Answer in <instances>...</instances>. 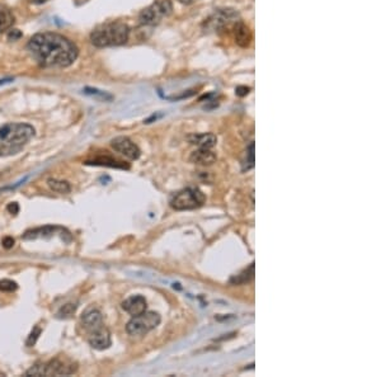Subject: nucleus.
<instances>
[{
  "label": "nucleus",
  "instance_id": "1",
  "mask_svg": "<svg viewBox=\"0 0 381 377\" xmlns=\"http://www.w3.org/2000/svg\"><path fill=\"white\" fill-rule=\"evenodd\" d=\"M27 49L32 58L44 68H68L79 56V50L74 42L54 32L35 35L28 42Z\"/></svg>",
  "mask_w": 381,
  "mask_h": 377
},
{
  "label": "nucleus",
  "instance_id": "2",
  "mask_svg": "<svg viewBox=\"0 0 381 377\" xmlns=\"http://www.w3.org/2000/svg\"><path fill=\"white\" fill-rule=\"evenodd\" d=\"M33 126L12 122L0 127V158L17 155L35 136Z\"/></svg>",
  "mask_w": 381,
  "mask_h": 377
},
{
  "label": "nucleus",
  "instance_id": "3",
  "mask_svg": "<svg viewBox=\"0 0 381 377\" xmlns=\"http://www.w3.org/2000/svg\"><path fill=\"white\" fill-rule=\"evenodd\" d=\"M129 39L130 28L122 22L105 23L94 28L91 33L92 44L98 49L122 46Z\"/></svg>",
  "mask_w": 381,
  "mask_h": 377
},
{
  "label": "nucleus",
  "instance_id": "4",
  "mask_svg": "<svg viewBox=\"0 0 381 377\" xmlns=\"http://www.w3.org/2000/svg\"><path fill=\"white\" fill-rule=\"evenodd\" d=\"M240 21V16L233 8L216 9L207 20L203 22L205 32L220 33L228 30H233L234 25Z\"/></svg>",
  "mask_w": 381,
  "mask_h": 377
},
{
  "label": "nucleus",
  "instance_id": "5",
  "mask_svg": "<svg viewBox=\"0 0 381 377\" xmlns=\"http://www.w3.org/2000/svg\"><path fill=\"white\" fill-rule=\"evenodd\" d=\"M206 202V197L198 188H184L173 196L170 207L176 211L195 210Z\"/></svg>",
  "mask_w": 381,
  "mask_h": 377
},
{
  "label": "nucleus",
  "instance_id": "6",
  "mask_svg": "<svg viewBox=\"0 0 381 377\" xmlns=\"http://www.w3.org/2000/svg\"><path fill=\"white\" fill-rule=\"evenodd\" d=\"M160 315L154 311H145L143 314L132 316L127 322L126 331L131 336H143L157 328L160 324Z\"/></svg>",
  "mask_w": 381,
  "mask_h": 377
},
{
  "label": "nucleus",
  "instance_id": "7",
  "mask_svg": "<svg viewBox=\"0 0 381 377\" xmlns=\"http://www.w3.org/2000/svg\"><path fill=\"white\" fill-rule=\"evenodd\" d=\"M173 12V4L170 0H159L157 3L141 11L139 14V22L141 26H157L163 18L169 17Z\"/></svg>",
  "mask_w": 381,
  "mask_h": 377
},
{
  "label": "nucleus",
  "instance_id": "8",
  "mask_svg": "<svg viewBox=\"0 0 381 377\" xmlns=\"http://www.w3.org/2000/svg\"><path fill=\"white\" fill-rule=\"evenodd\" d=\"M77 369V364L73 362L54 358L47 363H44V376H69L75 373Z\"/></svg>",
  "mask_w": 381,
  "mask_h": 377
},
{
  "label": "nucleus",
  "instance_id": "9",
  "mask_svg": "<svg viewBox=\"0 0 381 377\" xmlns=\"http://www.w3.org/2000/svg\"><path fill=\"white\" fill-rule=\"evenodd\" d=\"M111 146L115 149V151L120 153L121 155L126 156L130 160H137V159L140 158L141 151L139 149V146L126 136L115 137L111 141Z\"/></svg>",
  "mask_w": 381,
  "mask_h": 377
},
{
  "label": "nucleus",
  "instance_id": "10",
  "mask_svg": "<svg viewBox=\"0 0 381 377\" xmlns=\"http://www.w3.org/2000/svg\"><path fill=\"white\" fill-rule=\"evenodd\" d=\"M56 234H60L63 239L65 235L70 236V232H69L66 229H64V227L47 225V226H41V227H36V229L27 230V231L23 234L22 239L23 240H37V239L51 238V236L56 235Z\"/></svg>",
  "mask_w": 381,
  "mask_h": 377
},
{
  "label": "nucleus",
  "instance_id": "11",
  "mask_svg": "<svg viewBox=\"0 0 381 377\" xmlns=\"http://www.w3.org/2000/svg\"><path fill=\"white\" fill-rule=\"evenodd\" d=\"M88 343L92 348L97 350H105L110 348L111 343V333L105 325L101 328L96 329V330L91 331L88 336Z\"/></svg>",
  "mask_w": 381,
  "mask_h": 377
},
{
  "label": "nucleus",
  "instance_id": "12",
  "mask_svg": "<svg viewBox=\"0 0 381 377\" xmlns=\"http://www.w3.org/2000/svg\"><path fill=\"white\" fill-rule=\"evenodd\" d=\"M146 300L141 295H134L122 302V309L131 316H137L146 311Z\"/></svg>",
  "mask_w": 381,
  "mask_h": 377
},
{
  "label": "nucleus",
  "instance_id": "13",
  "mask_svg": "<svg viewBox=\"0 0 381 377\" xmlns=\"http://www.w3.org/2000/svg\"><path fill=\"white\" fill-rule=\"evenodd\" d=\"M233 32H234V39H235V42L239 45V46L240 47L249 46L250 41H252V32H250L249 27H248L244 22H241V20L238 21V22L234 25Z\"/></svg>",
  "mask_w": 381,
  "mask_h": 377
},
{
  "label": "nucleus",
  "instance_id": "14",
  "mask_svg": "<svg viewBox=\"0 0 381 377\" xmlns=\"http://www.w3.org/2000/svg\"><path fill=\"white\" fill-rule=\"evenodd\" d=\"M82 324L91 333V331L103 326V316H102L101 311L96 309H91L83 314Z\"/></svg>",
  "mask_w": 381,
  "mask_h": 377
},
{
  "label": "nucleus",
  "instance_id": "15",
  "mask_svg": "<svg viewBox=\"0 0 381 377\" xmlns=\"http://www.w3.org/2000/svg\"><path fill=\"white\" fill-rule=\"evenodd\" d=\"M191 161L195 164L201 165H211L216 160V154L211 150V149H203L198 148L197 150L193 151L191 155Z\"/></svg>",
  "mask_w": 381,
  "mask_h": 377
},
{
  "label": "nucleus",
  "instance_id": "16",
  "mask_svg": "<svg viewBox=\"0 0 381 377\" xmlns=\"http://www.w3.org/2000/svg\"><path fill=\"white\" fill-rule=\"evenodd\" d=\"M88 165H98V167H110V168H120V169H129V165H126L122 161H117L111 156H98L93 160L85 161Z\"/></svg>",
  "mask_w": 381,
  "mask_h": 377
},
{
  "label": "nucleus",
  "instance_id": "17",
  "mask_svg": "<svg viewBox=\"0 0 381 377\" xmlns=\"http://www.w3.org/2000/svg\"><path fill=\"white\" fill-rule=\"evenodd\" d=\"M189 141L193 145H197L198 148L203 149H212L216 145L217 139L212 134H201V135H192L189 137Z\"/></svg>",
  "mask_w": 381,
  "mask_h": 377
},
{
  "label": "nucleus",
  "instance_id": "18",
  "mask_svg": "<svg viewBox=\"0 0 381 377\" xmlns=\"http://www.w3.org/2000/svg\"><path fill=\"white\" fill-rule=\"evenodd\" d=\"M14 25V16L7 6L0 4V33L11 30Z\"/></svg>",
  "mask_w": 381,
  "mask_h": 377
},
{
  "label": "nucleus",
  "instance_id": "19",
  "mask_svg": "<svg viewBox=\"0 0 381 377\" xmlns=\"http://www.w3.org/2000/svg\"><path fill=\"white\" fill-rule=\"evenodd\" d=\"M47 186L50 187V189L56 193H61V194H66L70 193L72 191V186L70 183L66 181H60V179H56V178H49L47 179Z\"/></svg>",
  "mask_w": 381,
  "mask_h": 377
},
{
  "label": "nucleus",
  "instance_id": "20",
  "mask_svg": "<svg viewBox=\"0 0 381 377\" xmlns=\"http://www.w3.org/2000/svg\"><path fill=\"white\" fill-rule=\"evenodd\" d=\"M84 93L89 97H93L94 99H98L102 102H111L113 101L112 94L107 93V92H103L101 89H97V88H91L87 87L84 88Z\"/></svg>",
  "mask_w": 381,
  "mask_h": 377
},
{
  "label": "nucleus",
  "instance_id": "21",
  "mask_svg": "<svg viewBox=\"0 0 381 377\" xmlns=\"http://www.w3.org/2000/svg\"><path fill=\"white\" fill-rule=\"evenodd\" d=\"M253 276H254V263H252L250 267L247 268V269H244V271L241 272L240 274H238V276H235L234 278H231L230 282L234 284L248 283V282L253 278Z\"/></svg>",
  "mask_w": 381,
  "mask_h": 377
},
{
  "label": "nucleus",
  "instance_id": "22",
  "mask_svg": "<svg viewBox=\"0 0 381 377\" xmlns=\"http://www.w3.org/2000/svg\"><path fill=\"white\" fill-rule=\"evenodd\" d=\"M77 307H78L77 303H73V302L65 303L64 306L60 307V310L58 311L56 316H58L59 319H68V317H72L73 315H74V312L77 311Z\"/></svg>",
  "mask_w": 381,
  "mask_h": 377
},
{
  "label": "nucleus",
  "instance_id": "23",
  "mask_svg": "<svg viewBox=\"0 0 381 377\" xmlns=\"http://www.w3.org/2000/svg\"><path fill=\"white\" fill-rule=\"evenodd\" d=\"M254 167V142H250L247 148V159H245L243 170H249Z\"/></svg>",
  "mask_w": 381,
  "mask_h": 377
},
{
  "label": "nucleus",
  "instance_id": "24",
  "mask_svg": "<svg viewBox=\"0 0 381 377\" xmlns=\"http://www.w3.org/2000/svg\"><path fill=\"white\" fill-rule=\"evenodd\" d=\"M41 333H42V329L40 328L39 325L35 326V328L32 329V331L30 333V335H28L27 340H26V345H27V347H33V345L36 344L37 339L40 338Z\"/></svg>",
  "mask_w": 381,
  "mask_h": 377
},
{
  "label": "nucleus",
  "instance_id": "25",
  "mask_svg": "<svg viewBox=\"0 0 381 377\" xmlns=\"http://www.w3.org/2000/svg\"><path fill=\"white\" fill-rule=\"evenodd\" d=\"M17 288H18V284L12 279H2L0 281V291L2 292H13Z\"/></svg>",
  "mask_w": 381,
  "mask_h": 377
},
{
  "label": "nucleus",
  "instance_id": "26",
  "mask_svg": "<svg viewBox=\"0 0 381 377\" xmlns=\"http://www.w3.org/2000/svg\"><path fill=\"white\" fill-rule=\"evenodd\" d=\"M26 376H44V363H37L31 367L26 372Z\"/></svg>",
  "mask_w": 381,
  "mask_h": 377
},
{
  "label": "nucleus",
  "instance_id": "27",
  "mask_svg": "<svg viewBox=\"0 0 381 377\" xmlns=\"http://www.w3.org/2000/svg\"><path fill=\"white\" fill-rule=\"evenodd\" d=\"M22 37V32L20 30H11L8 33V39L11 41H18Z\"/></svg>",
  "mask_w": 381,
  "mask_h": 377
},
{
  "label": "nucleus",
  "instance_id": "28",
  "mask_svg": "<svg viewBox=\"0 0 381 377\" xmlns=\"http://www.w3.org/2000/svg\"><path fill=\"white\" fill-rule=\"evenodd\" d=\"M7 211H8L9 213H12V215H17V213L20 212V205L17 202L9 203V205L7 206Z\"/></svg>",
  "mask_w": 381,
  "mask_h": 377
},
{
  "label": "nucleus",
  "instance_id": "29",
  "mask_svg": "<svg viewBox=\"0 0 381 377\" xmlns=\"http://www.w3.org/2000/svg\"><path fill=\"white\" fill-rule=\"evenodd\" d=\"M2 244H3V246L6 249H11V248H13V245H14V239L12 238V236H6V238L2 240Z\"/></svg>",
  "mask_w": 381,
  "mask_h": 377
},
{
  "label": "nucleus",
  "instance_id": "30",
  "mask_svg": "<svg viewBox=\"0 0 381 377\" xmlns=\"http://www.w3.org/2000/svg\"><path fill=\"white\" fill-rule=\"evenodd\" d=\"M236 94H238L239 97H244L247 96L248 93H249V88L247 87H238L236 88Z\"/></svg>",
  "mask_w": 381,
  "mask_h": 377
},
{
  "label": "nucleus",
  "instance_id": "31",
  "mask_svg": "<svg viewBox=\"0 0 381 377\" xmlns=\"http://www.w3.org/2000/svg\"><path fill=\"white\" fill-rule=\"evenodd\" d=\"M179 3L184 4V6H192V4L197 3L198 0H178Z\"/></svg>",
  "mask_w": 381,
  "mask_h": 377
},
{
  "label": "nucleus",
  "instance_id": "32",
  "mask_svg": "<svg viewBox=\"0 0 381 377\" xmlns=\"http://www.w3.org/2000/svg\"><path fill=\"white\" fill-rule=\"evenodd\" d=\"M49 0H30V3L35 4V6H41V4L47 3Z\"/></svg>",
  "mask_w": 381,
  "mask_h": 377
},
{
  "label": "nucleus",
  "instance_id": "33",
  "mask_svg": "<svg viewBox=\"0 0 381 377\" xmlns=\"http://www.w3.org/2000/svg\"><path fill=\"white\" fill-rule=\"evenodd\" d=\"M11 82H13V79H12V78H8V79H2L0 80V85L7 84V83H11Z\"/></svg>",
  "mask_w": 381,
  "mask_h": 377
}]
</instances>
